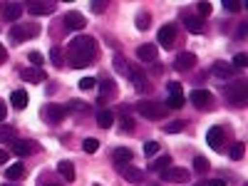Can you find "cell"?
I'll list each match as a JSON object with an SVG mask.
<instances>
[{"label":"cell","instance_id":"obj_1","mask_svg":"<svg viewBox=\"0 0 248 186\" xmlns=\"http://www.w3.org/2000/svg\"><path fill=\"white\" fill-rule=\"evenodd\" d=\"M97 60V43H94V37L90 35H77L70 40V45H67V60L70 62V67H87L92 65V62Z\"/></svg>","mask_w":248,"mask_h":186},{"label":"cell","instance_id":"obj_2","mask_svg":"<svg viewBox=\"0 0 248 186\" xmlns=\"http://www.w3.org/2000/svg\"><path fill=\"white\" fill-rule=\"evenodd\" d=\"M226 99H229L233 107H243L248 102V82L246 79L229 82V87H226Z\"/></svg>","mask_w":248,"mask_h":186},{"label":"cell","instance_id":"obj_3","mask_svg":"<svg viewBox=\"0 0 248 186\" xmlns=\"http://www.w3.org/2000/svg\"><path fill=\"white\" fill-rule=\"evenodd\" d=\"M40 32V25L37 23H15L10 28V45H20V43H25V40L35 37Z\"/></svg>","mask_w":248,"mask_h":186},{"label":"cell","instance_id":"obj_4","mask_svg":"<svg viewBox=\"0 0 248 186\" xmlns=\"http://www.w3.org/2000/svg\"><path fill=\"white\" fill-rule=\"evenodd\" d=\"M139 114L141 117H147V119H164L169 114V109H167V105L164 102H156V99H144V102H139Z\"/></svg>","mask_w":248,"mask_h":186},{"label":"cell","instance_id":"obj_5","mask_svg":"<svg viewBox=\"0 0 248 186\" xmlns=\"http://www.w3.org/2000/svg\"><path fill=\"white\" fill-rule=\"evenodd\" d=\"M189 102H191L196 109H201V112L214 109V94H211L209 90H194V92L189 94Z\"/></svg>","mask_w":248,"mask_h":186},{"label":"cell","instance_id":"obj_6","mask_svg":"<svg viewBox=\"0 0 248 186\" xmlns=\"http://www.w3.org/2000/svg\"><path fill=\"white\" fill-rule=\"evenodd\" d=\"M167 92H169V99L164 102V105H167V109H181L186 99H184V94H181V85H179V82H169Z\"/></svg>","mask_w":248,"mask_h":186},{"label":"cell","instance_id":"obj_7","mask_svg":"<svg viewBox=\"0 0 248 186\" xmlns=\"http://www.w3.org/2000/svg\"><path fill=\"white\" fill-rule=\"evenodd\" d=\"M23 5L20 3H3L0 5V17L5 20V23H17L20 20V15H23Z\"/></svg>","mask_w":248,"mask_h":186},{"label":"cell","instance_id":"obj_8","mask_svg":"<svg viewBox=\"0 0 248 186\" xmlns=\"http://www.w3.org/2000/svg\"><path fill=\"white\" fill-rule=\"evenodd\" d=\"M161 181L184 184V181H189V171H186V169H179V167H169V169L161 171Z\"/></svg>","mask_w":248,"mask_h":186},{"label":"cell","instance_id":"obj_9","mask_svg":"<svg viewBox=\"0 0 248 186\" xmlns=\"http://www.w3.org/2000/svg\"><path fill=\"white\" fill-rule=\"evenodd\" d=\"M57 10V3H47V0H35L28 3V13L30 15H52Z\"/></svg>","mask_w":248,"mask_h":186},{"label":"cell","instance_id":"obj_10","mask_svg":"<svg viewBox=\"0 0 248 186\" xmlns=\"http://www.w3.org/2000/svg\"><path fill=\"white\" fill-rule=\"evenodd\" d=\"M43 117L47 119V124H60L62 119L67 117V107H60V105H50L43 109Z\"/></svg>","mask_w":248,"mask_h":186},{"label":"cell","instance_id":"obj_11","mask_svg":"<svg viewBox=\"0 0 248 186\" xmlns=\"http://www.w3.org/2000/svg\"><path fill=\"white\" fill-rule=\"evenodd\" d=\"M127 77L134 82V90H137V92H147V90H149V79H147V75H144L139 67H129Z\"/></svg>","mask_w":248,"mask_h":186},{"label":"cell","instance_id":"obj_12","mask_svg":"<svg viewBox=\"0 0 248 186\" xmlns=\"http://www.w3.org/2000/svg\"><path fill=\"white\" fill-rule=\"evenodd\" d=\"M159 45L164 47V50H169V47H174V43H176V28L174 25H164L161 30H159Z\"/></svg>","mask_w":248,"mask_h":186},{"label":"cell","instance_id":"obj_13","mask_svg":"<svg viewBox=\"0 0 248 186\" xmlns=\"http://www.w3.org/2000/svg\"><path fill=\"white\" fill-rule=\"evenodd\" d=\"M119 169V174L127 179V181H132V184H141L144 181V171L141 169H137V167H132V164H122V167H117Z\"/></svg>","mask_w":248,"mask_h":186},{"label":"cell","instance_id":"obj_14","mask_svg":"<svg viewBox=\"0 0 248 186\" xmlns=\"http://www.w3.org/2000/svg\"><path fill=\"white\" fill-rule=\"evenodd\" d=\"M32 152H37V144H35V141H30V139H15V141H13V154L28 156V154H32Z\"/></svg>","mask_w":248,"mask_h":186},{"label":"cell","instance_id":"obj_15","mask_svg":"<svg viewBox=\"0 0 248 186\" xmlns=\"http://www.w3.org/2000/svg\"><path fill=\"white\" fill-rule=\"evenodd\" d=\"M194 65H196V55H194V52H179L176 60H174V67H176L179 72L191 70Z\"/></svg>","mask_w":248,"mask_h":186},{"label":"cell","instance_id":"obj_16","mask_svg":"<svg viewBox=\"0 0 248 186\" xmlns=\"http://www.w3.org/2000/svg\"><path fill=\"white\" fill-rule=\"evenodd\" d=\"M87 23H85V15L82 13H77V10H70L67 15H65V28L67 30H82Z\"/></svg>","mask_w":248,"mask_h":186},{"label":"cell","instance_id":"obj_17","mask_svg":"<svg viewBox=\"0 0 248 186\" xmlns=\"http://www.w3.org/2000/svg\"><path fill=\"white\" fill-rule=\"evenodd\" d=\"M137 57L141 60V62H156V57H159V50H156V45H139L137 47Z\"/></svg>","mask_w":248,"mask_h":186},{"label":"cell","instance_id":"obj_18","mask_svg":"<svg viewBox=\"0 0 248 186\" xmlns=\"http://www.w3.org/2000/svg\"><path fill=\"white\" fill-rule=\"evenodd\" d=\"M206 141H209V147L221 152V141H223V129L221 127H211L209 132H206Z\"/></svg>","mask_w":248,"mask_h":186},{"label":"cell","instance_id":"obj_19","mask_svg":"<svg viewBox=\"0 0 248 186\" xmlns=\"http://www.w3.org/2000/svg\"><path fill=\"white\" fill-rule=\"evenodd\" d=\"M112 159H114L117 167H122V164H132L134 152H132L129 147H119V149H114V152H112Z\"/></svg>","mask_w":248,"mask_h":186},{"label":"cell","instance_id":"obj_20","mask_svg":"<svg viewBox=\"0 0 248 186\" xmlns=\"http://www.w3.org/2000/svg\"><path fill=\"white\" fill-rule=\"evenodd\" d=\"M211 72H214L216 77H221V79H229V77H233L236 67H233V65H229V62H214Z\"/></svg>","mask_w":248,"mask_h":186},{"label":"cell","instance_id":"obj_21","mask_svg":"<svg viewBox=\"0 0 248 186\" xmlns=\"http://www.w3.org/2000/svg\"><path fill=\"white\" fill-rule=\"evenodd\" d=\"M184 28L189 30V32H201L203 30V17H199V15H186L184 17Z\"/></svg>","mask_w":248,"mask_h":186},{"label":"cell","instance_id":"obj_22","mask_svg":"<svg viewBox=\"0 0 248 186\" xmlns=\"http://www.w3.org/2000/svg\"><path fill=\"white\" fill-rule=\"evenodd\" d=\"M10 105H13V109H25L28 107V92L25 90H15L13 97H10Z\"/></svg>","mask_w":248,"mask_h":186},{"label":"cell","instance_id":"obj_23","mask_svg":"<svg viewBox=\"0 0 248 186\" xmlns=\"http://www.w3.org/2000/svg\"><path fill=\"white\" fill-rule=\"evenodd\" d=\"M20 77H23L25 82H45V72L37 70V67H28L20 72Z\"/></svg>","mask_w":248,"mask_h":186},{"label":"cell","instance_id":"obj_24","mask_svg":"<svg viewBox=\"0 0 248 186\" xmlns=\"http://www.w3.org/2000/svg\"><path fill=\"white\" fill-rule=\"evenodd\" d=\"M97 124H99L102 129H109L112 124H114V114H112L109 109H99V112H97Z\"/></svg>","mask_w":248,"mask_h":186},{"label":"cell","instance_id":"obj_25","mask_svg":"<svg viewBox=\"0 0 248 186\" xmlns=\"http://www.w3.org/2000/svg\"><path fill=\"white\" fill-rule=\"evenodd\" d=\"M57 171H60V176L65 179V181H72V179H75V167H72V161H60V164H57Z\"/></svg>","mask_w":248,"mask_h":186},{"label":"cell","instance_id":"obj_26","mask_svg":"<svg viewBox=\"0 0 248 186\" xmlns=\"http://www.w3.org/2000/svg\"><path fill=\"white\" fill-rule=\"evenodd\" d=\"M5 176H8V181H20V179L25 176V167L17 161V164H13V167L5 171Z\"/></svg>","mask_w":248,"mask_h":186},{"label":"cell","instance_id":"obj_27","mask_svg":"<svg viewBox=\"0 0 248 186\" xmlns=\"http://www.w3.org/2000/svg\"><path fill=\"white\" fill-rule=\"evenodd\" d=\"M149 25H152V15L147 13V10H139L137 13V30H149Z\"/></svg>","mask_w":248,"mask_h":186},{"label":"cell","instance_id":"obj_28","mask_svg":"<svg viewBox=\"0 0 248 186\" xmlns=\"http://www.w3.org/2000/svg\"><path fill=\"white\" fill-rule=\"evenodd\" d=\"M102 99L105 97H112V94H117V87H114V79H102Z\"/></svg>","mask_w":248,"mask_h":186},{"label":"cell","instance_id":"obj_29","mask_svg":"<svg viewBox=\"0 0 248 186\" xmlns=\"http://www.w3.org/2000/svg\"><path fill=\"white\" fill-rule=\"evenodd\" d=\"M169 161H171V156H169V154H167V156H159V159H156V161L152 164V169L161 174L164 169H169V167H171V164H169Z\"/></svg>","mask_w":248,"mask_h":186},{"label":"cell","instance_id":"obj_30","mask_svg":"<svg viewBox=\"0 0 248 186\" xmlns=\"http://www.w3.org/2000/svg\"><path fill=\"white\" fill-rule=\"evenodd\" d=\"M194 171L196 174H206V171H209V159H206V156H196L194 159Z\"/></svg>","mask_w":248,"mask_h":186},{"label":"cell","instance_id":"obj_31","mask_svg":"<svg viewBox=\"0 0 248 186\" xmlns=\"http://www.w3.org/2000/svg\"><path fill=\"white\" fill-rule=\"evenodd\" d=\"M243 152H246V144H243V141H233L229 154H231V159H233V161H238V159L243 156Z\"/></svg>","mask_w":248,"mask_h":186},{"label":"cell","instance_id":"obj_32","mask_svg":"<svg viewBox=\"0 0 248 186\" xmlns=\"http://www.w3.org/2000/svg\"><path fill=\"white\" fill-rule=\"evenodd\" d=\"M50 62H52L55 67H65V57H62L60 47H52V50H50Z\"/></svg>","mask_w":248,"mask_h":186},{"label":"cell","instance_id":"obj_33","mask_svg":"<svg viewBox=\"0 0 248 186\" xmlns=\"http://www.w3.org/2000/svg\"><path fill=\"white\" fill-rule=\"evenodd\" d=\"M82 149H85L87 154H94V152L99 149V141H97L94 137H87L85 141H82Z\"/></svg>","mask_w":248,"mask_h":186},{"label":"cell","instance_id":"obj_34","mask_svg":"<svg viewBox=\"0 0 248 186\" xmlns=\"http://www.w3.org/2000/svg\"><path fill=\"white\" fill-rule=\"evenodd\" d=\"M184 127H186V122L176 119V122H171V124H164V132H167V134H176V132H181Z\"/></svg>","mask_w":248,"mask_h":186},{"label":"cell","instance_id":"obj_35","mask_svg":"<svg viewBox=\"0 0 248 186\" xmlns=\"http://www.w3.org/2000/svg\"><path fill=\"white\" fill-rule=\"evenodd\" d=\"M114 70H117V72H122V75H127V72H129V67H127V60H124L119 52L114 55Z\"/></svg>","mask_w":248,"mask_h":186},{"label":"cell","instance_id":"obj_36","mask_svg":"<svg viewBox=\"0 0 248 186\" xmlns=\"http://www.w3.org/2000/svg\"><path fill=\"white\" fill-rule=\"evenodd\" d=\"M0 139H3V141H15V129L13 127H5V124H0Z\"/></svg>","mask_w":248,"mask_h":186},{"label":"cell","instance_id":"obj_37","mask_svg":"<svg viewBox=\"0 0 248 186\" xmlns=\"http://www.w3.org/2000/svg\"><path fill=\"white\" fill-rule=\"evenodd\" d=\"M28 60H30V65H32V67H40V65L45 62V55H43V52H37V50H32V52L28 55Z\"/></svg>","mask_w":248,"mask_h":186},{"label":"cell","instance_id":"obj_38","mask_svg":"<svg viewBox=\"0 0 248 186\" xmlns=\"http://www.w3.org/2000/svg\"><path fill=\"white\" fill-rule=\"evenodd\" d=\"M156 152H159V141H154V139L144 141V154H147V156H154Z\"/></svg>","mask_w":248,"mask_h":186},{"label":"cell","instance_id":"obj_39","mask_svg":"<svg viewBox=\"0 0 248 186\" xmlns=\"http://www.w3.org/2000/svg\"><path fill=\"white\" fill-rule=\"evenodd\" d=\"M92 87H97V79H94V77H82V79H79V90L87 92V90H92Z\"/></svg>","mask_w":248,"mask_h":186},{"label":"cell","instance_id":"obj_40","mask_svg":"<svg viewBox=\"0 0 248 186\" xmlns=\"http://www.w3.org/2000/svg\"><path fill=\"white\" fill-rule=\"evenodd\" d=\"M223 8L229 10V13H238L243 5H241V0H223Z\"/></svg>","mask_w":248,"mask_h":186},{"label":"cell","instance_id":"obj_41","mask_svg":"<svg viewBox=\"0 0 248 186\" xmlns=\"http://www.w3.org/2000/svg\"><path fill=\"white\" fill-rule=\"evenodd\" d=\"M246 65H248V55L246 52H238L233 57V67H246Z\"/></svg>","mask_w":248,"mask_h":186},{"label":"cell","instance_id":"obj_42","mask_svg":"<svg viewBox=\"0 0 248 186\" xmlns=\"http://www.w3.org/2000/svg\"><path fill=\"white\" fill-rule=\"evenodd\" d=\"M211 3H199V17H206V15H211Z\"/></svg>","mask_w":248,"mask_h":186},{"label":"cell","instance_id":"obj_43","mask_svg":"<svg viewBox=\"0 0 248 186\" xmlns=\"http://www.w3.org/2000/svg\"><path fill=\"white\" fill-rule=\"evenodd\" d=\"M70 109H77V112H85V109H90V107H87V105H82L79 99H72V102H70V107H67V112H70Z\"/></svg>","mask_w":248,"mask_h":186},{"label":"cell","instance_id":"obj_44","mask_svg":"<svg viewBox=\"0 0 248 186\" xmlns=\"http://www.w3.org/2000/svg\"><path fill=\"white\" fill-rule=\"evenodd\" d=\"M92 10H94V13H105V10H107V3H105V0H94Z\"/></svg>","mask_w":248,"mask_h":186},{"label":"cell","instance_id":"obj_45","mask_svg":"<svg viewBox=\"0 0 248 186\" xmlns=\"http://www.w3.org/2000/svg\"><path fill=\"white\" fill-rule=\"evenodd\" d=\"M122 122H124V124H122V129H124V132H132V129H134L132 117H122Z\"/></svg>","mask_w":248,"mask_h":186},{"label":"cell","instance_id":"obj_46","mask_svg":"<svg viewBox=\"0 0 248 186\" xmlns=\"http://www.w3.org/2000/svg\"><path fill=\"white\" fill-rule=\"evenodd\" d=\"M203 186H226L223 179H209V181H203Z\"/></svg>","mask_w":248,"mask_h":186},{"label":"cell","instance_id":"obj_47","mask_svg":"<svg viewBox=\"0 0 248 186\" xmlns=\"http://www.w3.org/2000/svg\"><path fill=\"white\" fill-rule=\"evenodd\" d=\"M5 114H8V105H5V102H3V99H0V122H3V119H5Z\"/></svg>","mask_w":248,"mask_h":186},{"label":"cell","instance_id":"obj_48","mask_svg":"<svg viewBox=\"0 0 248 186\" xmlns=\"http://www.w3.org/2000/svg\"><path fill=\"white\" fill-rule=\"evenodd\" d=\"M8 159H10V154H8L5 149H0V164H5Z\"/></svg>","mask_w":248,"mask_h":186},{"label":"cell","instance_id":"obj_49","mask_svg":"<svg viewBox=\"0 0 248 186\" xmlns=\"http://www.w3.org/2000/svg\"><path fill=\"white\" fill-rule=\"evenodd\" d=\"M5 60H8V50L0 45V62H5Z\"/></svg>","mask_w":248,"mask_h":186},{"label":"cell","instance_id":"obj_50","mask_svg":"<svg viewBox=\"0 0 248 186\" xmlns=\"http://www.w3.org/2000/svg\"><path fill=\"white\" fill-rule=\"evenodd\" d=\"M246 32H248V25H246V23H241V28H238V37H243Z\"/></svg>","mask_w":248,"mask_h":186},{"label":"cell","instance_id":"obj_51","mask_svg":"<svg viewBox=\"0 0 248 186\" xmlns=\"http://www.w3.org/2000/svg\"><path fill=\"white\" fill-rule=\"evenodd\" d=\"M43 186H57V184H43Z\"/></svg>","mask_w":248,"mask_h":186},{"label":"cell","instance_id":"obj_52","mask_svg":"<svg viewBox=\"0 0 248 186\" xmlns=\"http://www.w3.org/2000/svg\"><path fill=\"white\" fill-rule=\"evenodd\" d=\"M3 186H15V184H3Z\"/></svg>","mask_w":248,"mask_h":186}]
</instances>
